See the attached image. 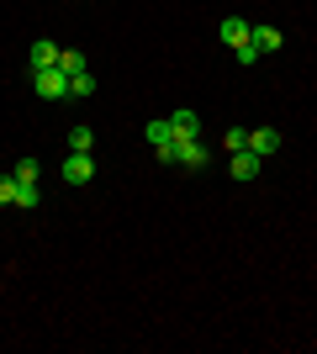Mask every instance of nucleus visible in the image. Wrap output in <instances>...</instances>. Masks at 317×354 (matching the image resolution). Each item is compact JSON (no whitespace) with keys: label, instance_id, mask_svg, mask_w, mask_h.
<instances>
[{"label":"nucleus","instance_id":"nucleus-1","mask_svg":"<svg viewBox=\"0 0 317 354\" xmlns=\"http://www.w3.org/2000/svg\"><path fill=\"white\" fill-rule=\"evenodd\" d=\"M32 90L43 95V101H69V74L53 64V69H32Z\"/></svg>","mask_w":317,"mask_h":354},{"label":"nucleus","instance_id":"nucleus-2","mask_svg":"<svg viewBox=\"0 0 317 354\" xmlns=\"http://www.w3.org/2000/svg\"><path fill=\"white\" fill-rule=\"evenodd\" d=\"M259 169H265V159H259L254 148H238V153H233V164H227V175L238 180V185H249V180H259Z\"/></svg>","mask_w":317,"mask_h":354},{"label":"nucleus","instance_id":"nucleus-3","mask_svg":"<svg viewBox=\"0 0 317 354\" xmlns=\"http://www.w3.org/2000/svg\"><path fill=\"white\" fill-rule=\"evenodd\" d=\"M64 180H69V185H90L95 180V159L90 153H69V159H64Z\"/></svg>","mask_w":317,"mask_h":354},{"label":"nucleus","instance_id":"nucleus-4","mask_svg":"<svg viewBox=\"0 0 317 354\" xmlns=\"http://www.w3.org/2000/svg\"><path fill=\"white\" fill-rule=\"evenodd\" d=\"M175 164H180V169H206V143H201V138L175 143Z\"/></svg>","mask_w":317,"mask_h":354},{"label":"nucleus","instance_id":"nucleus-5","mask_svg":"<svg viewBox=\"0 0 317 354\" xmlns=\"http://www.w3.org/2000/svg\"><path fill=\"white\" fill-rule=\"evenodd\" d=\"M217 32H222V43H227V48H243V43H254V27H249L243 16H227V21H222Z\"/></svg>","mask_w":317,"mask_h":354},{"label":"nucleus","instance_id":"nucleus-6","mask_svg":"<svg viewBox=\"0 0 317 354\" xmlns=\"http://www.w3.org/2000/svg\"><path fill=\"white\" fill-rule=\"evenodd\" d=\"M249 148L259 159H270V153H280V133L275 127H249Z\"/></svg>","mask_w":317,"mask_h":354},{"label":"nucleus","instance_id":"nucleus-7","mask_svg":"<svg viewBox=\"0 0 317 354\" xmlns=\"http://www.w3.org/2000/svg\"><path fill=\"white\" fill-rule=\"evenodd\" d=\"M169 127H175V143L201 138V117H196V111H175V117H169Z\"/></svg>","mask_w":317,"mask_h":354},{"label":"nucleus","instance_id":"nucleus-8","mask_svg":"<svg viewBox=\"0 0 317 354\" xmlns=\"http://www.w3.org/2000/svg\"><path fill=\"white\" fill-rule=\"evenodd\" d=\"M143 138H148L153 148H164V143H175V127H169V117H153L148 127H143Z\"/></svg>","mask_w":317,"mask_h":354},{"label":"nucleus","instance_id":"nucleus-9","mask_svg":"<svg viewBox=\"0 0 317 354\" xmlns=\"http://www.w3.org/2000/svg\"><path fill=\"white\" fill-rule=\"evenodd\" d=\"M59 53H64L59 43H32V69H53V64H59Z\"/></svg>","mask_w":317,"mask_h":354},{"label":"nucleus","instance_id":"nucleus-10","mask_svg":"<svg viewBox=\"0 0 317 354\" xmlns=\"http://www.w3.org/2000/svg\"><path fill=\"white\" fill-rule=\"evenodd\" d=\"M59 69L69 74V80H75V74H85L90 64H85V53H79V48H64V53H59Z\"/></svg>","mask_w":317,"mask_h":354},{"label":"nucleus","instance_id":"nucleus-11","mask_svg":"<svg viewBox=\"0 0 317 354\" xmlns=\"http://www.w3.org/2000/svg\"><path fill=\"white\" fill-rule=\"evenodd\" d=\"M69 153H95V133L90 127H69Z\"/></svg>","mask_w":317,"mask_h":354},{"label":"nucleus","instance_id":"nucleus-12","mask_svg":"<svg viewBox=\"0 0 317 354\" xmlns=\"http://www.w3.org/2000/svg\"><path fill=\"white\" fill-rule=\"evenodd\" d=\"M254 48H259V53H275V48H286V43H280V32H275V27H254Z\"/></svg>","mask_w":317,"mask_h":354},{"label":"nucleus","instance_id":"nucleus-13","mask_svg":"<svg viewBox=\"0 0 317 354\" xmlns=\"http://www.w3.org/2000/svg\"><path fill=\"white\" fill-rule=\"evenodd\" d=\"M69 95H75V101L95 95V74H90V69H85V74H75V80H69Z\"/></svg>","mask_w":317,"mask_h":354},{"label":"nucleus","instance_id":"nucleus-14","mask_svg":"<svg viewBox=\"0 0 317 354\" xmlns=\"http://www.w3.org/2000/svg\"><path fill=\"white\" fill-rule=\"evenodd\" d=\"M11 175H16V185H37V159H16Z\"/></svg>","mask_w":317,"mask_h":354},{"label":"nucleus","instance_id":"nucleus-15","mask_svg":"<svg viewBox=\"0 0 317 354\" xmlns=\"http://www.w3.org/2000/svg\"><path fill=\"white\" fill-rule=\"evenodd\" d=\"M37 201H43L37 185H16V207H21V212H37Z\"/></svg>","mask_w":317,"mask_h":354},{"label":"nucleus","instance_id":"nucleus-16","mask_svg":"<svg viewBox=\"0 0 317 354\" xmlns=\"http://www.w3.org/2000/svg\"><path fill=\"white\" fill-rule=\"evenodd\" d=\"M0 207H16V175H0Z\"/></svg>","mask_w":317,"mask_h":354},{"label":"nucleus","instance_id":"nucleus-17","mask_svg":"<svg viewBox=\"0 0 317 354\" xmlns=\"http://www.w3.org/2000/svg\"><path fill=\"white\" fill-rule=\"evenodd\" d=\"M222 143H227V153H238V148H249V127H233V133H227Z\"/></svg>","mask_w":317,"mask_h":354},{"label":"nucleus","instance_id":"nucleus-18","mask_svg":"<svg viewBox=\"0 0 317 354\" xmlns=\"http://www.w3.org/2000/svg\"><path fill=\"white\" fill-rule=\"evenodd\" d=\"M233 59H238V64H243V69H249V64H254V59H259V48H254V43H243V48H233Z\"/></svg>","mask_w":317,"mask_h":354}]
</instances>
